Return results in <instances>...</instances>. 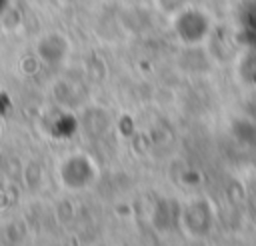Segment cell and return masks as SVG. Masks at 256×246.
<instances>
[{"mask_svg": "<svg viewBox=\"0 0 256 246\" xmlns=\"http://www.w3.org/2000/svg\"><path fill=\"white\" fill-rule=\"evenodd\" d=\"M6 2H8V0H0V12L4 10V6H6Z\"/></svg>", "mask_w": 256, "mask_h": 246, "instance_id": "cell-1", "label": "cell"}]
</instances>
